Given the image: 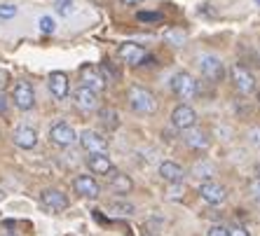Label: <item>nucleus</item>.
I'll return each mask as SVG.
<instances>
[{
  "instance_id": "nucleus-33",
  "label": "nucleus",
  "mask_w": 260,
  "mask_h": 236,
  "mask_svg": "<svg viewBox=\"0 0 260 236\" xmlns=\"http://www.w3.org/2000/svg\"><path fill=\"white\" fill-rule=\"evenodd\" d=\"M120 3H122V5H139L141 0H120Z\"/></svg>"
},
{
  "instance_id": "nucleus-14",
  "label": "nucleus",
  "mask_w": 260,
  "mask_h": 236,
  "mask_svg": "<svg viewBox=\"0 0 260 236\" xmlns=\"http://www.w3.org/2000/svg\"><path fill=\"white\" fill-rule=\"evenodd\" d=\"M75 105H78L82 112H94L99 108V96L87 87H80L75 91Z\"/></svg>"
},
{
  "instance_id": "nucleus-26",
  "label": "nucleus",
  "mask_w": 260,
  "mask_h": 236,
  "mask_svg": "<svg viewBox=\"0 0 260 236\" xmlns=\"http://www.w3.org/2000/svg\"><path fill=\"white\" fill-rule=\"evenodd\" d=\"M17 17V7L14 5H0V19H14Z\"/></svg>"
},
{
  "instance_id": "nucleus-4",
  "label": "nucleus",
  "mask_w": 260,
  "mask_h": 236,
  "mask_svg": "<svg viewBox=\"0 0 260 236\" xmlns=\"http://www.w3.org/2000/svg\"><path fill=\"white\" fill-rule=\"evenodd\" d=\"M49 140L59 147H68L78 140V133H75V129L68 122H56L54 127L49 129Z\"/></svg>"
},
{
  "instance_id": "nucleus-19",
  "label": "nucleus",
  "mask_w": 260,
  "mask_h": 236,
  "mask_svg": "<svg viewBox=\"0 0 260 236\" xmlns=\"http://www.w3.org/2000/svg\"><path fill=\"white\" fill-rule=\"evenodd\" d=\"M185 143H188L192 150H206V147H209V136L197 127L185 129Z\"/></svg>"
},
{
  "instance_id": "nucleus-1",
  "label": "nucleus",
  "mask_w": 260,
  "mask_h": 236,
  "mask_svg": "<svg viewBox=\"0 0 260 236\" xmlns=\"http://www.w3.org/2000/svg\"><path fill=\"white\" fill-rule=\"evenodd\" d=\"M127 98H129L132 110L139 112V115H152V112L157 110V98H155V94L143 89V87H132Z\"/></svg>"
},
{
  "instance_id": "nucleus-11",
  "label": "nucleus",
  "mask_w": 260,
  "mask_h": 236,
  "mask_svg": "<svg viewBox=\"0 0 260 236\" xmlns=\"http://www.w3.org/2000/svg\"><path fill=\"white\" fill-rule=\"evenodd\" d=\"M117 56H120L124 63H129V66H139V63H143L145 61V49L141 47V45L136 43H124L120 49H117Z\"/></svg>"
},
{
  "instance_id": "nucleus-5",
  "label": "nucleus",
  "mask_w": 260,
  "mask_h": 236,
  "mask_svg": "<svg viewBox=\"0 0 260 236\" xmlns=\"http://www.w3.org/2000/svg\"><path fill=\"white\" fill-rule=\"evenodd\" d=\"M200 70H202V75H204V80H209V82H220V80L225 77V68L218 56H202Z\"/></svg>"
},
{
  "instance_id": "nucleus-27",
  "label": "nucleus",
  "mask_w": 260,
  "mask_h": 236,
  "mask_svg": "<svg viewBox=\"0 0 260 236\" xmlns=\"http://www.w3.org/2000/svg\"><path fill=\"white\" fill-rule=\"evenodd\" d=\"M248 192H251V196L255 201H260V178H253V180L248 182Z\"/></svg>"
},
{
  "instance_id": "nucleus-35",
  "label": "nucleus",
  "mask_w": 260,
  "mask_h": 236,
  "mask_svg": "<svg viewBox=\"0 0 260 236\" xmlns=\"http://www.w3.org/2000/svg\"><path fill=\"white\" fill-rule=\"evenodd\" d=\"M255 3H258V5H260V0H255Z\"/></svg>"
},
{
  "instance_id": "nucleus-13",
  "label": "nucleus",
  "mask_w": 260,
  "mask_h": 236,
  "mask_svg": "<svg viewBox=\"0 0 260 236\" xmlns=\"http://www.w3.org/2000/svg\"><path fill=\"white\" fill-rule=\"evenodd\" d=\"M73 187H75V192H78L80 196H87V199H96L99 192H101L99 182L91 176H78L75 182H73Z\"/></svg>"
},
{
  "instance_id": "nucleus-12",
  "label": "nucleus",
  "mask_w": 260,
  "mask_h": 236,
  "mask_svg": "<svg viewBox=\"0 0 260 236\" xmlns=\"http://www.w3.org/2000/svg\"><path fill=\"white\" fill-rule=\"evenodd\" d=\"M194 122H197V112H194L190 105H178V108L171 112V124H174L176 129H192Z\"/></svg>"
},
{
  "instance_id": "nucleus-28",
  "label": "nucleus",
  "mask_w": 260,
  "mask_h": 236,
  "mask_svg": "<svg viewBox=\"0 0 260 236\" xmlns=\"http://www.w3.org/2000/svg\"><path fill=\"white\" fill-rule=\"evenodd\" d=\"M228 236H248V231L244 229V227H239V224H235V227L228 229Z\"/></svg>"
},
{
  "instance_id": "nucleus-30",
  "label": "nucleus",
  "mask_w": 260,
  "mask_h": 236,
  "mask_svg": "<svg viewBox=\"0 0 260 236\" xmlns=\"http://www.w3.org/2000/svg\"><path fill=\"white\" fill-rule=\"evenodd\" d=\"M206 236H228V229H225V227H211V229H209V234Z\"/></svg>"
},
{
  "instance_id": "nucleus-3",
  "label": "nucleus",
  "mask_w": 260,
  "mask_h": 236,
  "mask_svg": "<svg viewBox=\"0 0 260 236\" xmlns=\"http://www.w3.org/2000/svg\"><path fill=\"white\" fill-rule=\"evenodd\" d=\"M80 82H82V87L94 91V94H101V91L106 89V77H103V73L96 66H89V63L80 68Z\"/></svg>"
},
{
  "instance_id": "nucleus-36",
  "label": "nucleus",
  "mask_w": 260,
  "mask_h": 236,
  "mask_svg": "<svg viewBox=\"0 0 260 236\" xmlns=\"http://www.w3.org/2000/svg\"><path fill=\"white\" fill-rule=\"evenodd\" d=\"M143 236H150V234H143Z\"/></svg>"
},
{
  "instance_id": "nucleus-18",
  "label": "nucleus",
  "mask_w": 260,
  "mask_h": 236,
  "mask_svg": "<svg viewBox=\"0 0 260 236\" xmlns=\"http://www.w3.org/2000/svg\"><path fill=\"white\" fill-rule=\"evenodd\" d=\"M159 176L167 182H181L183 176H185V171H183L181 164H176V162H162L159 164Z\"/></svg>"
},
{
  "instance_id": "nucleus-31",
  "label": "nucleus",
  "mask_w": 260,
  "mask_h": 236,
  "mask_svg": "<svg viewBox=\"0 0 260 236\" xmlns=\"http://www.w3.org/2000/svg\"><path fill=\"white\" fill-rule=\"evenodd\" d=\"M0 115H7V96L3 89H0Z\"/></svg>"
},
{
  "instance_id": "nucleus-17",
  "label": "nucleus",
  "mask_w": 260,
  "mask_h": 236,
  "mask_svg": "<svg viewBox=\"0 0 260 236\" xmlns=\"http://www.w3.org/2000/svg\"><path fill=\"white\" fill-rule=\"evenodd\" d=\"M49 85V91H52V96L54 98H66L68 96V77L66 73H61V70H56V73L49 75L47 80Z\"/></svg>"
},
{
  "instance_id": "nucleus-34",
  "label": "nucleus",
  "mask_w": 260,
  "mask_h": 236,
  "mask_svg": "<svg viewBox=\"0 0 260 236\" xmlns=\"http://www.w3.org/2000/svg\"><path fill=\"white\" fill-rule=\"evenodd\" d=\"M255 173H258V178H260V166H255Z\"/></svg>"
},
{
  "instance_id": "nucleus-8",
  "label": "nucleus",
  "mask_w": 260,
  "mask_h": 236,
  "mask_svg": "<svg viewBox=\"0 0 260 236\" xmlns=\"http://www.w3.org/2000/svg\"><path fill=\"white\" fill-rule=\"evenodd\" d=\"M230 73H232V80H235V87L242 91V94H253L255 91V77H253V73H248V68L232 66Z\"/></svg>"
},
{
  "instance_id": "nucleus-2",
  "label": "nucleus",
  "mask_w": 260,
  "mask_h": 236,
  "mask_svg": "<svg viewBox=\"0 0 260 236\" xmlns=\"http://www.w3.org/2000/svg\"><path fill=\"white\" fill-rule=\"evenodd\" d=\"M171 89H174V94L178 98L190 101V98L197 96V80H194L190 73L181 70V73H176L174 77H171Z\"/></svg>"
},
{
  "instance_id": "nucleus-9",
  "label": "nucleus",
  "mask_w": 260,
  "mask_h": 236,
  "mask_svg": "<svg viewBox=\"0 0 260 236\" xmlns=\"http://www.w3.org/2000/svg\"><path fill=\"white\" fill-rule=\"evenodd\" d=\"M40 201H43V206L52 213H61L68 208V196L61 189H45L40 194Z\"/></svg>"
},
{
  "instance_id": "nucleus-25",
  "label": "nucleus",
  "mask_w": 260,
  "mask_h": 236,
  "mask_svg": "<svg viewBox=\"0 0 260 236\" xmlns=\"http://www.w3.org/2000/svg\"><path fill=\"white\" fill-rule=\"evenodd\" d=\"M54 28H56V24H54V19L52 17L40 19V30H43V33H54Z\"/></svg>"
},
{
  "instance_id": "nucleus-21",
  "label": "nucleus",
  "mask_w": 260,
  "mask_h": 236,
  "mask_svg": "<svg viewBox=\"0 0 260 236\" xmlns=\"http://www.w3.org/2000/svg\"><path fill=\"white\" fill-rule=\"evenodd\" d=\"M99 120H101V124L106 129H117L120 127V117H117V112L113 108H103V110H99Z\"/></svg>"
},
{
  "instance_id": "nucleus-24",
  "label": "nucleus",
  "mask_w": 260,
  "mask_h": 236,
  "mask_svg": "<svg viewBox=\"0 0 260 236\" xmlns=\"http://www.w3.org/2000/svg\"><path fill=\"white\" fill-rule=\"evenodd\" d=\"M167 40L176 43V47H181V45L185 43V33H181V30H169V33H167Z\"/></svg>"
},
{
  "instance_id": "nucleus-16",
  "label": "nucleus",
  "mask_w": 260,
  "mask_h": 236,
  "mask_svg": "<svg viewBox=\"0 0 260 236\" xmlns=\"http://www.w3.org/2000/svg\"><path fill=\"white\" fill-rule=\"evenodd\" d=\"M14 143H17L21 150H33L38 145V133L33 127H19L14 129Z\"/></svg>"
},
{
  "instance_id": "nucleus-15",
  "label": "nucleus",
  "mask_w": 260,
  "mask_h": 236,
  "mask_svg": "<svg viewBox=\"0 0 260 236\" xmlns=\"http://www.w3.org/2000/svg\"><path fill=\"white\" fill-rule=\"evenodd\" d=\"M87 166H89V171L96 173V176H110V173H113V162H110V157L106 152H101V154H89Z\"/></svg>"
},
{
  "instance_id": "nucleus-23",
  "label": "nucleus",
  "mask_w": 260,
  "mask_h": 236,
  "mask_svg": "<svg viewBox=\"0 0 260 236\" xmlns=\"http://www.w3.org/2000/svg\"><path fill=\"white\" fill-rule=\"evenodd\" d=\"M136 19H139V21H152V24H155V21H164V17L159 12H139Z\"/></svg>"
},
{
  "instance_id": "nucleus-29",
  "label": "nucleus",
  "mask_w": 260,
  "mask_h": 236,
  "mask_svg": "<svg viewBox=\"0 0 260 236\" xmlns=\"http://www.w3.org/2000/svg\"><path fill=\"white\" fill-rule=\"evenodd\" d=\"M248 140H251L255 147H260V129H251V131H248Z\"/></svg>"
},
{
  "instance_id": "nucleus-22",
  "label": "nucleus",
  "mask_w": 260,
  "mask_h": 236,
  "mask_svg": "<svg viewBox=\"0 0 260 236\" xmlns=\"http://www.w3.org/2000/svg\"><path fill=\"white\" fill-rule=\"evenodd\" d=\"M54 7H56V14H61V17H71V14L75 12V0H59Z\"/></svg>"
},
{
  "instance_id": "nucleus-7",
  "label": "nucleus",
  "mask_w": 260,
  "mask_h": 236,
  "mask_svg": "<svg viewBox=\"0 0 260 236\" xmlns=\"http://www.w3.org/2000/svg\"><path fill=\"white\" fill-rule=\"evenodd\" d=\"M200 194H202V199H204L206 204H211V206H218V204H223V201L228 199V189L213 180L202 182Z\"/></svg>"
},
{
  "instance_id": "nucleus-20",
  "label": "nucleus",
  "mask_w": 260,
  "mask_h": 236,
  "mask_svg": "<svg viewBox=\"0 0 260 236\" xmlns=\"http://www.w3.org/2000/svg\"><path fill=\"white\" fill-rule=\"evenodd\" d=\"M110 189L115 194H129L134 189V182L127 173H115V171H113V176H110Z\"/></svg>"
},
{
  "instance_id": "nucleus-10",
  "label": "nucleus",
  "mask_w": 260,
  "mask_h": 236,
  "mask_svg": "<svg viewBox=\"0 0 260 236\" xmlns=\"http://www.w3.org/2000/svg\"><path fill=\"white\" fill-rule=\"evenodd\" d=\"M80 145L85 147L89 154H101V152L108 150V140L96 131H82L80 133Z\"/></svg>"
},
{
  "instance_id": "nucleus-32",
  "label": "nucleus",
  "mask_w": 260,
  "mask_h": 236,
  "mask_svg": "<svg viewBox=\"0 0 260 236\" xmlns=\"http://www.w3.org/2000/svg\"><path fill=\"white\" fill-rule=\"evenodd\" d=\"M7 77H10V75H7L5 70H0V89H3V85L7 82Z\"/></svg>"
},
{
  "instance_id": "nucleus-6",
  "label": "nucleus",
  "mask_w": 260,
  "mask_h": 236,
  "mask_svg": "<svg viewBox=\"0 0 260 236\" xmlns=\"http://www.w3.org/2000/svg\"><path fill=\"white\" fill-rule=\"evenodd\" d=\"M12 101L19 110H30L36 105V94H33V87L28 82H17L12 91Z\"/></svg>"
}]
</instances>
